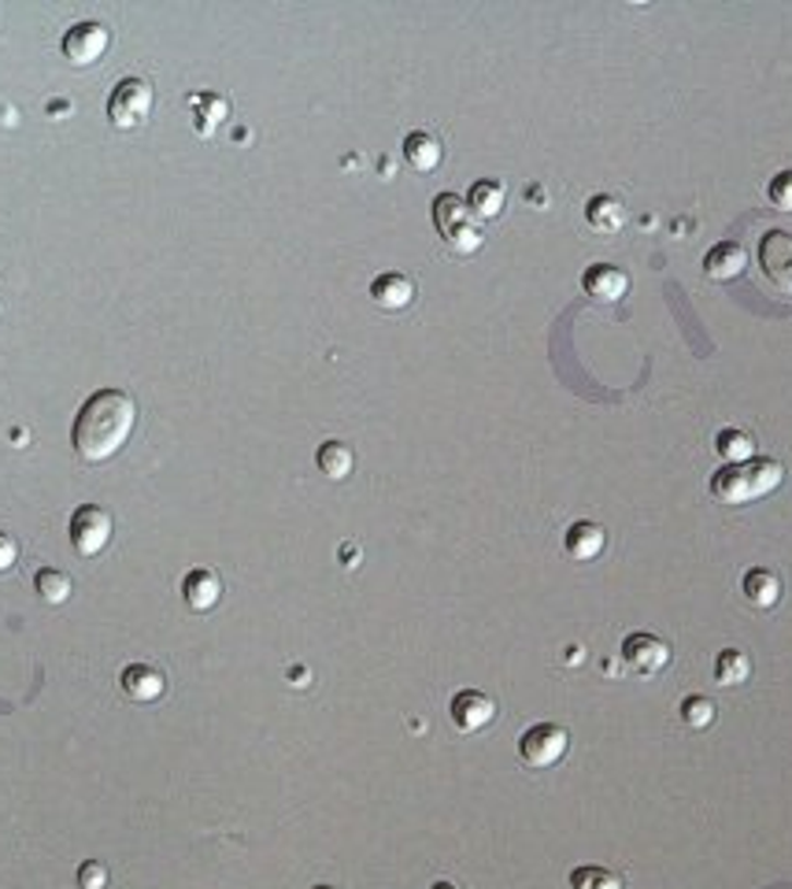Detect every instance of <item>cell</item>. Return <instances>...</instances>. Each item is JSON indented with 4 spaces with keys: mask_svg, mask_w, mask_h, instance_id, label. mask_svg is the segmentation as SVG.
Returning <instances> with one entry per match:
<instances>
[{
    "mask_svg": "<svg viewBox=\"0 0 792 889\" xmlns=\"http://www.w3.org/2000/svg\"><path fill=\"white\" fill-rule=\"evenodd\" d=\"M138 423V405L127 389H97L74 416L71 445L85 464H104L130 442Z\"/></svg>",
    "mask_w": 792,
    "mask_h": 889,
    "instance_id": "cell-1",
    "label": "cell"
},
{
    "mask_svg": "<svg viewBox=\"0 0 792 889\" xmlns=\"http://www.w3.org/2000/svg\"><path fill=\"white\" fill-rule=\"evenodd\" d=\"M785 478V467L770 456H752L744 464H726L711 475V496L722 504H752L775 493Z\"/></svg>",
    "mask_w": 792,
    "mask_h": 889,
    "instance_id": "cell-2",
    "label": "cell"
},
{
    "mask_svg": "<svg viewBox=\"0 0 792 889\" xmlns=\"http://www.w3.org/2000/svg\"><path fill=\"white\" fill-rule=\"evenodd\" d=\"M434 226L441 234V242L460 256H471L482 248V231L474 226V215L466 208V200L460 194H437L434 197Z\"/></svg>",
    "mask_w": 792,
    "mask_h": 889,
    "instance_id": "cell-3",
    "label": "cell"
},
{
    "mask_svg": "<svg viewBox=\"0 0 792 889\" xmlns=\"http://www.w3.org/2000/svg\"><path fill=\"white\" fill-rule=\"evenodd\" d=\"M570 749V734L559 723H533L530 730H522L519 738V757L527 768L545 771L552 763H559Z\"/></svg>",
    "mask_w": 792,
    "mask_h": 889,
    "instance_id": "cell-4",
    "label": "cell"
},
{
    "mask_svg": "<svg viewBox=\"0 0 792 889\" xmlns=\"http://www.w3.org/2000/svg\"><path fill=\"white\" fill-rule=\"evenodd\" d=\"M149 112H152V85L145 79L116 82V90H111V97H108L111 127L133 130V127H141V122L149 119Z\"/></svg>",
    "mask_w": 792,
    "mask_h": 889,
    "instance_id": "cell-5",
    "label": "cell"
},
{
    "mask_svg": "<svg viewBox=\"0 0 792 889\" xmlns=\"http://www.w3.org/2000/svg\"><path fill=\"white\" fill-rule=\"evenodd\" d=\"M67 530H71V545L79 557H97L111 541V515L101 504H79Z\"/></svg>",
    "mask_w": 792,
    "mask_h": 889,
    "instance_id": "cell-6",
    "label": "cell"
},
{
    "mask_svg": "<svg viewBox=\"0 0 792 889\" xmlns=\"http://www.w3.org/2000/svg\"><path fill=\"white\" fill-rule=\"evenodd\" d=\"M108 45H111V31L104 23H93V19H85V23H74L71 31L63 34V56L74 67L97 63L101 56L108 52Z\"/></svg>",
    "mask_w": 792,
    "mask_h": 889,
    "instance_id": "cell-7",
    "label": "cell"
},
{
    "mask_svg": "<svg viewBox=\"0 0 792 889\" xmlns=\"http://www.w3.org/2000/svg\"><path fill=\"white\" fill-rule=\"evenodd\" d=\"M671 645L663 642L660 634H648V630H637V634H629L623 642V659L626 667H634V671L641 675H660L666 664H671Z\"/></svg>",
    "mask_w": 792,
    "mask_h": 889,
    "instance_id": "cell-8",
    "label": "cell"
},
{
    "mask_svg": "<svg viewBox=\"0 0 792 889\" xmlns=\"http://www.w3.org/2000/svg\"><path fill=\"white\" fill-rule=\"evenodd\" d=\"M448 715H452L456 730L463 734H478L496 720V701L482 690H460L448 704Z\"/></svg>",
    "mask_w": 792,
    "mask_h": 889,
    "instance_id": "cell-9",
    "label": "cell"
},
{
    "mask_svg": "<svg viewBox=\"0 0 792 889\" xmlns=\"http://www.w3.org/2000/svg\"><path fill=\"white\" fill-rule=\"evenodd\" d=\"M759 267L781 293H792V234L770 231L759 245Z\"/></svg>",
    "mask_w": 792,
    "mask_h": 889,
    "instance_id": "cell-10",
    "label": "cell"
},
{
    "mask_svg": "<svg viewBox=\"0 0 792 889\" xmlns=\"http://www.w3.org/2000/svg\"><path fill=\"white\" fill-rule=\"evenodd\" d=\"M581 290L593 296V301H604V304L623 301L629 290V274L615 264H593V267H586V274H581Z\"/></svg>",
    "mask_w": 792,
    "mask_h": 889,
    "instance_id": "cell-11",
    "label": "cell"
},
{
    "mask_svg": "<svg viewBox=\"0 0 792 889\" xmlns=\"http://www.w3.org/2000/svg\"><path fill=\"white\" fill-rule=\"evenodd\" d=\"M563 549H567L570 560L589 563V560H596L600 552L607 549V530L593 519H578L575 527L563 534Z\"/></svg>",
    "mask_w": 792,
    "mask_h": 889,
    "instance_id": "cell-12",
    "label": "cell"
},
{
    "mask_svg": "<svg viewBox=\"0 0 792 889\" xmlns=\"http://www.w3.org/2000/svg\"><path fill=\"white\" fill-rule=\"evenodd\" d=\"M182 597L193 611H212L223 597V578L212 568H193L182 578Z\"/></svg>",
    "mask_w": 792,
    "mask_h": 889,
    "instance_id": "cell-13",
    "label": "cell"
},
{
    "mask_svg": "<svg viewBox=\"0 0 792 889\" xmlns=\"http://www.w3.org/2000/svg\"><path fill=\"white\" fill-rule=\"evenodd\" d=\"M119 686H122V693H127L130 701L149 704V701H159V697H164L167 678L159 675L156 667H149V664H130V667H122Z\"/></svg>",
    "mask_w": 792,
    "mask_h": 889,
    "instance_id": "cell-14",
    "label": "cell"
},
{
    "mask_svg": "<svg viewBox=\"0 0 792 889\" xmlns=\"http://www.w3.org/2000/svg\"><path fill=\"white\" fill-rule=\"evenodd\" d=\"M370 301L386 312H404L407 304L415 301V279H407V274H400V271L378 274V279L370 282Z\"/></svg>",
    "mask_w": 792,
    "mask_h": 889,
    "instance_id": "cell-15",
    "label": "cell"
},
{
    "mask_svg": "<svg viewBox=\"0 0 792 889\" xmlns=\"http://www.w3.org/2000/svg\"><path fill=\"white\" fill-rule=\"evenodd\" d=\"M741 593H744V600H748L752 608L767 611V608H775L778 600H781V593H785V586H781L778 571H770V568H752V571H744Z\"/></svg>",
    "mask_w": 792,
    "mask_h": 889,
    "instance_id": "cell-16",
    "label": "cell"
},
{
    "mask_svg": "<svg viewBox=\"0 0 792 889\" xmlns=\"http://www.w3.org/2000/svg\"><path fill=\"white\" fill-rule=\"evenodd\" d=\"M744 267H748V253H744V245H737V242H719L708 248V256H704V274L714 282L737 279Z\"/></svg>",
    "mask_w": 792,
    "mask_h": 889,
    "instance_id": "cell-17",
    "label": "cell"
},
{
    "mask_svg": "<svg viewBox=\"0 0 792 889\" xmlns=\"http://www.w3.org/2000/svg\"><path fill=\"white\" fill-rule=\"evenodd\" d=\"M586 223L593 226L596 234H618L626 226V208L618 197L611 194H596L586 200Z\"/></svg>",
    "mask_w": 792,
    "mask_h": 889,
    "instance_id": "cell-18",
    "label": "cell"
},
{
    "mask_svg": "<svg viewBox=\"0 0 792 889\" xmlns=\"http://www.w3.org/2000/svg\"><path fill=\"white\" fill-rule=\"evenodd\" d=\"M404 160L415 171H437L445 160V145L429 130H412L404 138Z\"/></svg>",
    "mask_w": 792,
    "mask_h": 889,
    "instance_id": "cell-19",
    "label": "cell"
},
{
    "mask_svg": "<svg viewBox=\"0 0 792 889\" xmlns=\"http://www.w3.org/2000/svg\"><path fill=\"white\" fill-rule=\"evenodd\" d=\"M504 204H508V189L496 178H478L471 186V194H466V208L478 219H496L504 212Z\"/></svg>",
    "mask_w": 792,
    "mask_h": 889,
    "instance_id": "cell-20",
    "label": "cell"
},
{
    "mask_svg": "<svg viewBox=\"0 0 792 889\" xmlns=\"http://www.w3.org/2000/svg\"><path fill=\"white\" fill-rule=\"evenodd\" d=\"M315 464H319V471L327 478L341 482V478H348L352 467H356V453H352L345 442H322L319 453H315Z\"/></svg>",
    "mask_w": 792,
    "mask_h": 889,
    "instance_id": "cell-21",
    "label": "cell"
},
{
    "mask_svg": "<svg viewBox=\"0 0 792 889\" xmlns=\"http://www.w3.org/2000/svg\"><path fill=\"white\" fill-rule=\"evenodd\" d=\"M189 108H193L200 133H212L218 122L230 116V101L218 97V93H193V97H189Z\"/></svg>",
    "mask_w": 792,
    "mask_h": 889,
    "instance_id": "cell-22",
    "label": "cell"
},
{
    "mask_svg": "<svg viewBox=\"0 0 792 889\" xmlns=\"http://www.w3.org/2000/svg\"><path fill=\"white\" fill-rule=\"evenodd\" d=\"M714 453H719L726 464H744L756 456V437H752L748 430L726 426V430H719V437H714Z\"/></svg>",
    "mask_w": 792,
    "mask_h": 889,
    "instance_id": "cell-23",
    "label": "cell"
},
{
    "mask_svg": "<svg viewBox=\"0 0 792 889\" xmlns=\"http://www.w3.org/2000/svg\"><path fill=\"white\" fill-rule=\"evenodd\" d=\"M752 675V659L748 653H741V648H722L719 656H714V682L719 686H741L748 682Z\"/></svg>",
    "mask_w": 792,
    "mask_h": 889,
    "instance_id": "cell-24",
    "label": "cell"
},
{
    "mask_svg": "<svg viewBox=\"0 0 792 889\" xmlns=\"http://www.w3.org/2000/svg\"><path fill=\"white\" fill-rule=\"evenodd\" d=\"M34 589L42 593L45 605H63V600L71 597V575H63V571L56 568H42L34 575Z\"/></svg>",
    "mask_w": 792,
    "mask_h": 889,
    "instance_id": "cell-25",
    "label": "cell"
},
{
    "mask_svg": "<svg viewBox=\"0 0 792 889\" xmlns=\"http://www.w3.org/2000/svg\"><path fill=\"white\" fill-rule=\"evenodd\" d=\"M570 889H623V878H618L615 872H607V867L586 864V867H575V872H570Z\"/></svg>",
    "mask_w": 792,
    "mask_h": 889,
    "instance_id": "cell-26",
    "label": "cell"
},
{
    "mask_svg": "<svg viewBox=\"0 0 792 889\" xmlns=\"http://www.w3.org/2000/svg\"><path fill=\"white\" fill-rule=\"evenodd\" d=\"M677 712H682V723L693 726V730H704V726L714 723V701H711V697H704V693L685 697Z\"/></svg>",
    "mask_w": 792,
    "mask_h": 889,
    "instance_id": "cell-27",
    "label": "cell"
},
{
    "mask_svg": "<svg viewBox=\"0 0 792 889\" xmlns=\"http://www.w3.org/2000/svg\"><path fill=\"white\" fill-rule=\"evenodd\" d=\"M767 197H770V204L781 208V212H792V171H778V175L770 178Z\"/></svg>",
    "mask_w": 792,
    "mask_h": 889,
    "instance_id": "cell-28",
    "label": "cell"
},
{
    "mask_svg": "<svg viewBox=\"0 0 792 889\" xmlns=\"http://www.w3.org/2000/svg\"><path fill=\"white\" fill-rule=\"evenodd\" d=\"M79 889H108V867L101 859H85L79 867Z\"/></svg>",
    "mask_w": 792,
    "mask_h": 889,
    "instance_id": "cell-29",
    "label": "cell"
},
{
    "mask_svg": "<svg viewBox=\"0 0 792 889\" xmlns=\"http://www.w3.org/2000/svg\"><path fill=\"white\" fill-rule=\"evenodd\" d=\"M15 560H19V545H15V538H12V534L0 530V571L15 568Z\"/></svg>",
    "mask_w": 792,
    "mask_h": 889,
    "instance_id": "cell-30",
    "label": "cell"
},
{
    "mask_svg": "<svg viewBox=\"0 0 792 889\" xmlns=\"http://www.w3.org/2000/svg\"><path fill=\"white\" fill-rule=\"evenodd\" d=\"M429 889H460V886H456V882H434Z\"/></svg>",
    "mask_w": 792,
    "mask_h": 889,
    "instance_id": "cell-31",
    "label": "cell"
},
{
    "mask_svg": "<svg viewBox=\"0 0 792 889\" xmlns=\"http://www.w3.org/2000/svg\"><path fill=\"white\" fill-rule=\"evenodd\" d=\"M315 889H338V886H315Z\"/></svg>",
    "mask_w": 792,
    "mask_h": 889,
    "instance_id": "cell-32",
    "label": "cell"
}]
</instances>
